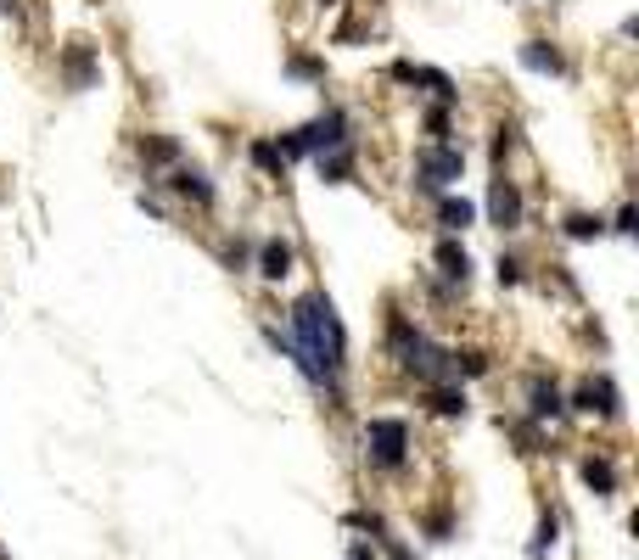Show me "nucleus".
I'll return each mask as SVG.
<instances>
[{"label": "nucleus", "mask_w": 639, "mask_h": 560, "mask_svg": "<svg viewBox=\"0 0 639 560\" xmlns=\"http://www.w3.org/2000/svg\"><path fill=\"white\" fill-rule=\"evenodd\" d=\"M348 112L342 107H326L320 118H309V124H298V129H286V135H275V152L286 157V163H298V157H320V152H331V146H348Z\"/></svg>", "instance_id": "obj_3"}, {"label": "nucleus", "mask_w": 639, "mask_h": 560, "mask_svg": "<svg viewBox=\"0 0 639 560\" xmlns=\"http://www.w3.org/2000/svg\"><path fill=\"white\" fill-rule=\"evenodd\" d=\"M292 264H298V252H292V241H281V236H270V241H258L253 247V269L264 280H286Z\"/></svg>", "instance_id": "obj_11"}, {"label": "nucleus", "mask_w": 639, "mask_h": 560, "mask_svg": "<svg viewBox=\"0 0 639 560\" xmlns=\"http://www.w3.org/2000/svg\"><path fill=\"white\" fill-rule=\"evenodd\" d=\"M410 420L398 415H370L365 420V460L376 465V471H404L410 465Z\"/></svg>", "instance_id": "obj_4"}, {"label": "nucleus", "mask_w": 639, "mask_h": 560, "mask_svg": "<svg viewBox=\"0 0 639 560\" xmlns=\"http://www.w3.org/2000/svg\"><path fill=\"white\" fill-rule=\"evenodd\" d=\"M0 12H6V17H23V6H17V0H0Z\"/></svg>", "instance_id": "obj_31"}, {"label": "nucleus", "mask_w": 639, "mask_h": 560, "mask_svg": "<svg viewBox=\"0 0 639 560\" xmlns=\"http://www.w3.org/2000/svg\"><path fill=\"white\" fill-rule=\"evenodd\" d=\"M135 157H141L146 168H174L180 163V140L174 135H141L135 140Z\"/></svg>", "instance_id": "obj_16"}, {"label": "nucleus", "mask_w": 639, "mask_h": 560, "mask_svg": "<svg viewBox=\"0 0 639 560\" xmlns=\"http://www.w3.org/2000/svg\"><path fill=\"white\" fill-rule=\"evenodd\" d=\"M561 230H567V241H600L606 236V219H600V213H567Z\"/></svg>", "instance_id": "obj_21"}, {"label": "nucleus", "mask_w": 639, "mask_h": 560, "mask_svg": "<svg viewBox=\"0 0 639 560\" xmlns=\"http://www.w3.org/2000/svg\"><path fill=\"white\" fill-rule=\"evenodd\" d=\"M466 180V152L449 146V140H432L421 157H415V191L421 196H443L449 185Z\"/></svg>", "instance_id": "obj_5"}, {"label": "nucleus", "mask_w": 639, "mask_h": 560, "mask_svg": "<svg viewBox=\"0 0 639 560\" xmlns=\"http://www.w3.org/2000/svg\"><path fill=\"white\" fill-rule=\"evenodd\" d=\"M169 191L180 196V202H197V208H213V180L202 174V168H185V163H174V168H169Z\"/></svg>", "instance_id": "obj_12"}, {"label": "nucleus", "mask_w": 639, "mask_h": 560, "mask_svg": "<svg viewBox=\"0 0 639 560\" xmlns=\"http://www.w3.org/2000/svg\"><path fill=\"white\" fill-rule=\"evenodd\" d=\"M561 415H567V392L555 387L550 376L527 381V420H533V426H550V420H561Z\"/></svg>", "instance_id": "obj_10"}, {"label": "nucleus", "mask_w": 639, "mask_h": 560, "mask_svg": "<svg viewBox=\"0 0 639 560\" xmlns=\"http://www.w3.org/2000/svg\"><path fill=\"white\" fill-rule=\"evenodd\" d=\"M0 560H6V555H0Z\"/></svg>", "instance_id": "obj_33"}, {"label": "nucleus", "mask_w": 639, "mask_h": 560, "mask_svg": "<svg viewBox=\"0 0 639 560\" xmlns=\"http://www.w3.org/2000/svg\"><path fill=\"white\" fill-rule=\"evenodd\" d=\"M314 168H320V180H326V185L354 180V140H348V146H331V152H320V157H314Z\"/></svg>", "instance_id": "obj_18"}, {"label": "nucleus", "mask_w": 639, "mask_h": 560, "mask_svg": "<svg viewBox=\"0 0 639 560\" xmlns=\"http://www.w3.org/2000/svg\"><path fill=\"white\" fill-rule=\"evenodd\" d=\"M387 79H393V84H415V90H432V96H438V107H455V101H460L455 79H449L443 68H415V62H393V68H387Z\"/></svg>", "instance_id": "obj_9"}, {"label": "nucleus", "mask_w": 639, "mask_h": 560, "mask_svg": "<svg viewBox=\"0 0 639 560\" xmlns=\"http://www.w3.org/2000/svg\"><path fill=\"white\" fill-rule=\"evenodd\" d=\"M522 68L527 73H544V79H567V56L555 40H527L522 45Z\"/></svg>", "instance_id": "obj_13"}, {"label": "nucleus", "mask_w": 639, "mask_h": 560, "mask_svg": "<svg viewBox=\"0 0 639 560\" xmlns=\"http://www.w3.org/2000/svg\"><path fill=\"white\" fill-rule=\"evenodd\" d=\"M57 68H62V84L68 90H96V79H101V51L96 45H62V56H57Z\"/></svg>", "instance_id": "obj_8"}, {"label": "nucleus", "mask_w": 639, "mask_h": 560, "mask_svg": "<svg viewBox=\"0 0 639 560\" xmlns=\"http://www.w3.org/2000/svg\"><path fill=\"white\" fill-rule=\"evenodd\" d=\"M488 219L499 224V230H522V219H527V202H522V185L499 168V180L488 185Z\"/></svg>", "instance_id": "obj_7"}, {"label": "nucleus", "mask_w": 639, "mask_h": 560, "mask_svg": "<svg viewBox=\"0 0 639 560\" xmlns=\"http://www.w3.org/2000/svg\"><path fill=\"white\" fill-rule=\"evenodd\" d=\"M286 320H292V331H286V336H292V353H286V359L298 364L314 387L337 392L342 370H348V331H342L331 297L326 292H303Z\"/></svg>", "instance_id": "obj_1"}, {"label": "nucleus", "mask_w": 639, "mask_h": 560, "mask_svg": "<svg viewBox=\"0 0 639 560\" xmlns=\"http://www.w3.org/2000/svg\"><path fill=\"white\" fill-rule=\"evenodd\" d=\"M320 6H337V0H320Z\"/></svg>", "instance_id": "obj_32"}, {"label": "nucleus", "mask_w": 639, "mask_h": 560, "mask_svg": "<svg viewBox=\"0 0 639 560\" xmlns=\"http://www.w3.org/2000/svg\"><path fill=\"white\" fill-rule=\"evenodd\" d=\"M426 135H432V140H449V107H432V112H426Z\"/></svg>", "instance_id": "obj_28"}, {"label": "nucleus", "mask_w": 639, "mask_h": 560, "mask_svg": "<svg viewBox=\"0 0 639 560\" xmlns=\"http://www.w3.org/2000/svg\"><path fill=\"white\" fill-rule=\"evenodd\" d=\"M555 538H561V521H555V516H544V521H539V538H533V549L544 555V549H555Z\"/></svg>", "instance_id": "obj_27"}, {"label": "nucleus", "mask_w": 639, "mask_h": 560, "mask_svg": "<svg viewBox=\"0 0 639 560\" xmlns=\"http://www.w3.org/2000/svg\"><path fill=\"white\" fill-rule=\"evenodd\" d=\"M449 376H488L483 348H449Z\"/></svg>", "instance_id": "obj_22"}, {"label": "nucleus", "mask_w": 639, "mask_h": 560, "mask_svg": "<svg viewBox=\"0 0 639 560\" xmlns=\"http://www.w3.org/2000/svg\"><path fill=\"white\" fill-rule=\"evenodd\" d=\"M516 152V124H499L494 140H488V157H494V168H505V157Z\"/></svg>", "instance_id": "obj_25"}, {"label": "nucleus", "mask_w": 639, "mask_h": 560, "mask_svg": "<svg viewBox=\"0 0 639 560\" xmlns=\"http://www.w3.org/2000/svg\"><path fill=\"white\" fill-rule=\"evenodd\" d=\"M348 560H376V549H370V544H365V538H359V544H354V549H348Z\"/></svg>", "instance_id": "obj_30"}, {"label": "nucleus", "mask_w": 639, "mask_h": 560, "mask_svg": "<svg viewBox=\"0 0 639 560\" xmlns=\"http://www.w3.org/2000/svg\"><path fill=\"white\" fill-rule=\"evenodd\" d=\"M387 353H393V364L404 376L426 381V387H432V381H449V348H438V342L415 320H404V314L387 320Z\"/></svg>", "instance_id": "obj_2"}, {"label": "nucleus", "mask_w": 639, "mask_h": 560, "mask_svg": "<svg viewBox=\"0 0 639 560\" xmlns=\"http://www.w3.org/2000/svg\"><path fill=\"white\" fill-rule=\"evenodd\" d=\"M286 73L292 79H326V62L320 56H286Z\"/></svg>", "instance_id": "obj_26"}, {"label": "nucleus", "mask_w": 639, "mask_h": 560, "mask_svg": "<svg viewBox=\"0 0 639 560\" xmlns=\"http://www.w3.org/2000/svg\"><path fill=\"white\" fill-rule=\"evenodd\" d=\"M567 409L572 415H600V420H617L623 415V392L611 376H589L578 392H567Z\"/></svg>", "instance_id": "obj_6"}, {"label": "nucleus", "mask_w": 639, "mask_h": 560, "mask_svg": "<svg viewBox=\"0 0 639 560\" xmlns=\"http://www.w3.org/2000/svg\"><path fill=\"white\" fill-rule=\"evenodd\" d=\"M438 224H443V236H460V230H471L477 224V208H471L466 196H438Z\"/></svg>", "instance_id": "obj_17"}, {"label": "nucleus", "mask_w": 639, "mask_h": 560, "mask_svg": "<svg viewBox=\"0 0 639 560\" xmlns=\"http://www.w3.org/2000/svg\"><path fill=\"white\" fill-rule=\"evenodd\" d=\"M432 258H438V275L449 280V286H466V280H471V252L460 247L455 236H443V241H438V252H432Z\"/></svg>", "instance_id": "obj_14"}, {"label": "nucleus", "mask_w": 639, "mask_h": 560, "mask_svg": "<svg viewBox=\"0 0 639 560\" xmlns=\"http://www.w3.org/2000/svg\"><path fill=\"white\" fill-rule=\"evenodd\" d=\"M583 482H589V493L606 499V493H617V465H611L606 454H589V460H583Z\"/></svg>", "instance_id": "obj_19"}, {"label": "nucleus", "mask_w": 639, "mask_h": 560, "mask_svg": "<svg viewBox=\"0 0 639 560\" xmlns=\"http://www.w3.org/2000/svg\"><path fill=\"white\" fill-rule=\"evenodd\" d=\"M247 163H253L258 174H270V180H281V174H286V157L275 152V140H270V135H258L253 146H247Z\"/></svg>", "instance_id": "obj_20"}, {"label": "nucleus", "mask_w": 639, "mask_h": 560, "mask_svg": "<svg viewBox=\"0 0 639 560\" xmlns=\"http://www.w3.org/2000/svg\"><path fill=\"white\" fill-rule=\"evenodd\" d=\"M219 264L230 269V275H247V269H253V241H225V247H219Z\"/></svg>", "instance_id": "obj_23"}, {"label": "nucleus", "mask_w": 639, "mask_h": 560, "mask_svg": "<svg viewBox=\"0 0 639 560\" xmlns=\"http://www.w3.org/2000/svg\"><path fill=\"white\" fill-rule=\"evenodd\" d=\"M494 280L499 286H522L527 280V264L516 258V252H499V264H494Z\"/></svg>", "instance_id": "obj_24"}, {"label": "nucleus", "mask_w": 639, "mask_h": 560, "mask_svg": "<svg viewBox=\"0 0 639 560\" xmlns=\"http://www.w3.org/2000/svg\"><path fill=\"white\" fill-rule=\"evenodd\" d=\"M634 219H639V213H634V208H617V219H611V224H606V230H617V236H634V230H639V224H634Z\"/></svg>", "instance_id": "obj_29"}, {"label": "nucleus", "mask_w": 639, "mask_h": 560, "mask_svg": "<svg viewBox=\"0 0 639 560\" xmlns=\"http://www.w3.org/2000/svg\"><path fill=\"white\" fill-rule=\"evenodd\" d=\"M426 409H432V415H443V420H460L466 415V387H455V381H432V387H426Z\"/></svg>", "instance_id": "obj_15"}]
</instances>
